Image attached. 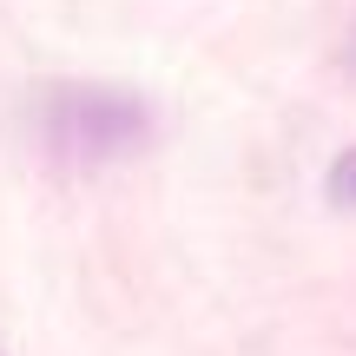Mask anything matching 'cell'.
<instances>
[{
    "mask_svg": "<svg viewBox=\"0 0 356 356\" xmlns=\"http://www.w3.org/2000/svg\"><path fill=\"white\" fill-rule=\"evenodd\" d=\"M350 60H356V40H350Z\"/></svg>",
    "mask_w": 356,
    "mask_h": 356,
    "instance_id": "obj_3",
    "label": "cell"
},
{
    "mask_svg": "<svg viewBox=\"0 0 356 356\" xmlns=\"http://www.w3.org/2000/svg\"><path fill=\"white\" fill-rule=\"evenodd\" d=\"M330 198H337V204H356V145H350V152H337V165H330Z\"/></svg>",
    "mask_w": 356,
    "mask_h": 356,
    "instance_id": "obj_2",
    "label": "cell"
},
{
    "mask_svg": "<svg viewBox=\"0 0 356 356\" xmlns=\"http://www.w3.org/2000/svg\"><path fill=\"white\" fill-rule=\"evenodd\" d=\"M152 132L145 106L132 92H113V86H60L47 99V139L60 159L73 165H106V159H126L132 145Z\"/></svg>",
    "mask_w": 356,
    "mask_h": 356,
    "instance_id": "obj_1",
    "label": "cell"
}]
</instances>
